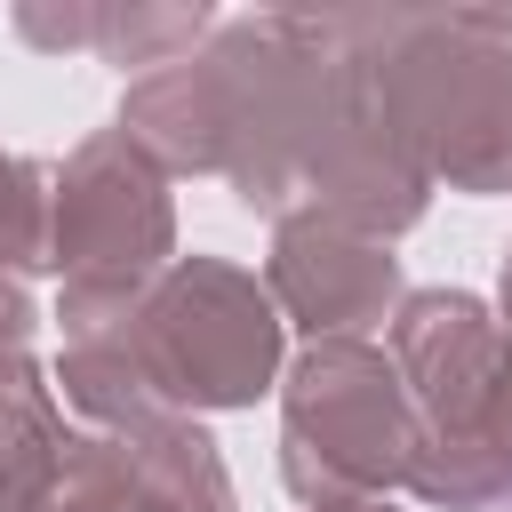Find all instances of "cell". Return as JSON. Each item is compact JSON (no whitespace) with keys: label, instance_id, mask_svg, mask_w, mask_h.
<instances>
[{"label":"cell","instance_id":"1","mask_svg":"<svg viewBox=\"0 0 512 512\" xmlns=\"http://www.w3.org/2000/svg\"><path fill=\"white\" fill-rule=\"evenodd\" d=\"M56 384L104 432L248 408L280 376V304L224 256H176L144 288H64Z\"/></svg>","mask_w":512,"mask_h":512},{"label":"cell","instance_id":"2","mask_svg":"<svg viewBox=\"0 0 512 512\" xmlns=\"http://www.w3.org/2000/svg\"><path fill=\"white\" fill-rule=\"evenodd\" d=\"M368 56L384 112L416 168L456 192H512V16L488 8H352L336 16Z\"/></svg>","mask_w":512,"mask_h":512},{"label":"cell","instance_id":"3","mask_svg":"<svg viewBox=\"0 0 512 512\" xmlns=\"http://www.w3.org/2000/svg\"><path fill=\"white\" fill-rule=\"evenodd\" d=\"M392 368L424 424L416 496L448 512L504 504L512 496V328L464 288H424L400 296L392 312Z\"/></svg>","mask_w":512,"mask_h":512},{"label":"cell","instance_id":"4","mask_svg":"<svg viewBox=\"0 0 512 512\" xmlns=\"http://www.w3.org/2000/svg\"><path fill=\"white\" fill-rule=\"evenodd\" d=\"M424 424L400 368L368 336L312 344L280 384V480L296 504H360L384 488H416Z\"/></svg>","mask_w":512,"mask_h":512},{"label":"cell","instance_id":"5","mask_svg":"<svg viewBox=\"0 0 512 512\" xmlns=\"http://www.w3.org/2000/svg\"><path fill=\"white\" fill-rule=\"evenodd\" d=\"M48 264L64 272V288H144L176 264L160 168L120 128H96L48 176Z\"/></svg>","mask_w":512,"mask_h":512},{"label":"cell","instance_id":"6","mask_svg":"<svg viewBox=\"0 0 512 512\" xmlns=\"http://www.w3.org/2000/svg\"><path fill=\"white\" fill-rule=\"evenodd\" d=\"M48 512H232L216 440L192 416L72 440Z\"/></svg>","mask_w":512,"mask_h":512},{"label":"cell","instance_id":"7","mask_svg":"<svg viewBox=\"0 0 512 512\" xmlns=\"http://www.w3.org/2000/svg\"><path fill=\"white\" fill-rule=\"evenodd\" d=\"M280 320H296L312 344L360 336L400 304V264L384 240L328 224V216H288L272 232V272H264Z\"/></svg>","mask_w":512,"mask_h":512},{"label":"cell","instance_id":"8","mask_svg":"<svg viewBox=\"0 0 512 512\" xmlns=\"http://www.w3.org/2000/svg\"><path fill=\"white\" fill-rule=\"evenodd\" d=\"M200 32H208V8H80V48L112 56L120 72L128 64L160 72V64L192 56Z\"/></svg>","mask_w":512,"mask_h":512},{"label":"cell","instance_id":"9","mask_svg":"<svg viewBox=\"0 0 512 512\" xmlns=\"http://www.w3.org/2000/svg\"><path fill=\"white\" fill-rule=\"evenodd\" d=\"M48 176L16 152H0V272L48 264Z\"/></svg>","mask_w":512,"mask_h":512},{"label":"cell","instance_id":"10","mask_svg":"<svg viewBox=\"0 0 512 512\" xmlns=\"http://www.w3.org/2000/svg\"><path fill=\"white\" fill-rule=\"evenodd\" d=\"M320 512H392V496H360V504H320Z\"/></svg>","mask_w":512,"mask_h":512},{"label":"cell","instance_id":"11","mask_svg":"<svg viewBox=\"0 0 512 512\" xmlns=\"http://www.w3.org/2000/svg\"><path fill=\"white\" fill-rule=\"evenodd\" d=\"M504 328H512V256H504Z\"/></svg>","mask_w":512,"mask_h":512},{"label":"cell","instance_id":"12","mask_svg":"<svg viewBox=\"0 0 512 512\" xmlns=\"http://www.w3.org/2000/svg\"><path fill=\"white\" fill-rule=\"evenodd\" d=\"M488 512H512V496H504V504H488Z\"/></svg>","mask_w":512,"mask_h":512},{"label":"cell","instance_id":"13","mask_svg":"<svg viewBox=\"0 0 512 512\" xmlns=\"http://www.w3.org/2000/svg\"><path fill=\"white\" fill-rule=\"evenodd\" d=\"M0 512H8V504H0Z\"/></svg>","mask_w":512,"mask_h":512}]
</instances>
